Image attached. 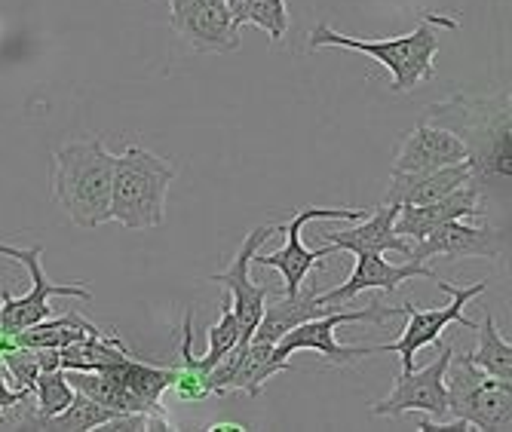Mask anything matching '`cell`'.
<instances>
[{
  "label": "cell",
  "instance_id": "cell-18",
  "mask_svg": "<svg viewBox=\"0 0 512 432\" xmlns=\"http://www.w3.org/2000/svg\"><path fill=\"white\" fill-rule=\"evenodd\" d=\"M467 181H473L470 160H460V163H451L442 169H427V172H393L384 203H396V206L436 203Z\"/></svg>",
  "mask_w": 512,
  "mask_h": 432
},
{
  "label": "cell",
  "instance_id": "cell-27",
  "mask_svg": "<svg viewBox=\"0 0 512 432\" xmlns=\"http://www.w3.org/2000/svg\"><path fill=\"white\" fill-rule=\"evenodd\" d=\"M7 368H4V362H0V426L7 423V411H13V408H19L22 402H28V399H34V393L31 390H13V387H7Z\"/></svg>",
  "mask_w": 512,
  "mask_h": 432
},
{
  "label": "cell",
  "instance_id": "cell-1",
  "mask_svg": "<svg viewBox=\"0 0 512 432\" xmlns=\"http://www.w3.org/2000/svg\"><path fill=\"white\" fill-rule=\"evenodd\" d=\"M427 123H448L451 132L467 144L473 181L485 190L494 181H509V95L473 99L454 95L427 111Z\"/></svg>",
  "mask_w": 512,
  "mask_h": 432
},
{
  "label": "cell",
  "instance_id": "cell-5",
  "mask_svg": "<svg viewBox=\"0 0 512 432\" xmlns=\"http://www.w3.org/2000/svg\"><path fill=\"white\" fill-rule=\"evenodd\" d=\"M448 390V417L467 420L482 432H509L512 429V383L503 377L485 374L470 356L451 353L445 368Z\"/></svg>",
  "mask_w": 512,
  "mask_h": 432
},
{
  "label": "cell",
  "instance_id": "cell-2",
  "mask_svg": "<svg viewBox=\"0 0 512 432\" xmlns=\"http://www.w3.org/2000/svg\"><path fill=\"white\" fill-rule=\"evenodd\" d=\"M111 178L114 154L102 138L71 141L53 154V200L83 230L111 221Z\"/></svg>",
  "mask_w": 512,
  "mask_h": 432
},
{
  "label": "cell",
  "instance_id": "cell-16",
  "mask_svg": "<svg viewBox=\"0 0 512 432\" xmlns=\"http://www.w3.org/2000/svg\"><path fill=\"white\" fill-rule=\"evenodd\" d=\"M470 151L451 129L433 126V123H417L399 144V154L393 163V172H427L442 169L451 163L467 160Z\"/></svg>",
  "mask_w": 512,
  "mask_h": 432
},
{
  "label": "cell",
  "instance_id": "cell-24",
  "mask_svg": "<svg viewBox=\"0 0 512 432\" xmlns=\"http://www.w3.org/2000/svg\"><path fill=\"white\" fill-rule=\"evenodd\" d=\"M31 393L37 396V408H34V417L25 426H31L34 420H46V417L65 411L77 390L71 387V380L65 377V371L56 368V371H40Z\"/></svg>",
  "mask_w": 512,
  "mask_h": 432
},
{
  "label": "cell",
  "instance_id": "cell-11",
  "mask_svg": "<svg viewBox=\"0 0 512 432\" xmlns=\"http://www.w3.org/2000/svg\"><path fill=\"white\" fill-rule=\"evenodd\" d=\"M279 227L276 224H264V227H255L246 239L243 246L237 249V255L230 258V264L221 270V273H212L209 282H218V285H227L230 295H234V310L237 322H240V341H252V334L264 316V307H267V288L264 285H255L249 270H252V258L255 252L267 243V239L276 233Z\"/></svg>",
  "mask_w": 512,
  "mask_h": 432
},
{
  "label": "cell",
  "instance_id": "cell-15",
  "mask_svg": "<svg viewBox=\"0 0 512 432\" xmlns=\"http://www.w3.org/2000/svg\"><path fill=\"white\" fill-rule=\"evenodd\" d=\"M485 209V190L476 181L460 184L457 190H451L448 197L436 200V203H424V206H399L393 230L405 239H421L442 221H454V218H482Z\"/></svg>",
  "mask_w": 512,
  "mask_h": 432
},
{
  "label": "cell",
  "instance_id": "cell-3",
  "mask_svg": "<svg viewBox=\"0 0 512 432\" xmlns=\"http://www.w3.org/2000/svg\"><path fill=\"white\" fill-rule=\"evenodd\" d=\"M436 28H457L454 19H442L427 13L411 34L402 37H387V40H362V37H350L335 31L332 25L319 22L310 34H307V50L316 53L322 46H344V50H356L368 59H375L378 65H384L393 77V89L396 92H411L421 80H430L436 74V53H439V34Z\"/></svg>",
  "mask_w": 512,
  "mask_h": 432
},
{
  "label": "cell",
  "instance_id": "cell-19",
  "mask_svg": "<svg viewBox=\"0 0 512 432\" xmlns=\"http://www.w3.org/2000/svg\"><path fill=\"white\" fill-rule=\"evenodd\" d=\"M325 313H332V307H325L316 301V292L310 288H298L295 295H283L273 307H264V316L252 334V341H264V344H276L286 331H292L295 325L307 322V319H319Z\"/></svg>",
  "mask_w": 512,
  "mask_h": 432
},
{
  "label": "cell",
  "instance_id": "cell-9",
  "mask_svg": "<svg viewBox=\"0 0 512 432\" xmlns=\"http://www.w3.org/2000/svg\"><path fill=\"white\" fill-rule=\"evenodd\" d=\"M319 218H335V221H362L365 212L362 209H344V206H304L292 215V221L279 224V233H286V246L273 252V255H258L252 258V264H261V267H273L283 273V295H295L298 288L304 285L307 273L322 261V258H332L338 255L335 246H322V249H304L301 243V230L307 221H319Z\"/></svg>",
  "mask_w": 512,
  "mask_h": 432
},
{
  "label": "cell",
  "instance_id": "cell-6",
  "mask_svg": "<svg viewBox=\"0 0 512 432\" xmlns=\"http://www.w3.org/2000/svg\"><path fill=\"white\" fill-rule=\"evenodd\" d=\"M393 316H402V307L368 304L362 310H332V313H325L319 319H307V322L295 325L273 347L283 359H289L298 350H316L329 365H338V368L341 365H356L365 356H378V347H344V344H338L335 331L341 325H350V322H378V325H384Z\"/></svg>",
  "mask_w": 512,
  "mask_h": 432
},
{
  "label": "cell",
  "instance_id": "cell-10",
  "mask_svg": "<svg viewBox=\"0 0 512 432\" xmlns=\"http://www.w3.org/2000/svg\"><path fill=\"white\" fill-rule=\"evenodd\" d=\"M439 344V359L430 362L421 371H402L393 383V393L381 402H375L371 414L378 417H402L408 411H421L433 420H445L448 417V390H445V368L451 362L454 347L445 344L442 338Z\"/></svg>",
  "mask_w": 512,
  "mask_h": 432
},
{
  "label": "cell",
  "instance_id": "cell-12",
  "mask_svg": "<svg viewBox=\"0 0 512 432\" xmlns=\"http://www.w3.org/2000/svg\"><path fill=\"white\" fill-rule=\"evenodd\" d=\"M172 25L178 37L197 53H234L240 50V28L234 25L224 0H188L172 7Z\"/></svg>",
  "mask_w": 512,
  "mask_h": 432
},
{
  "label": "cell",
  "instance_id": "cell-25",
  "mask_svg": "<svg viewBox=\"0 0 512 432\" xmlns=\"http://www.w3.org/2000/svg\"><path fill=\"white\" fill-rule=\"evenodd\" d=\"M240 344V322H237V316H234V310H230V301H224V307H221V319L209 328V350H206V356L203 359H197V368H200V374L206 377L230 350H234Z\"/></svg>",
  "mask_w": 512,
  "mask_h": 432
},
{
  "label": "cell",
  "instance_id": "cell-23",
  "mask_svg": "<svg viewBox=\"0 0 512 432\" xmlns=\"http://www.w3.org/2000/svg\"><path fill=\"white\" fill-rule=\"evenodd\" d=\"M476 331H479V350L470 353V359H473L485 374L509 380V377H512V347H509L506 338H500L494 316L485 313V319L476 325Z\"/></svg>",
  "mask_w": 512,
  "mask_h": 432
},
{
  "label": "cell",
  "instance_id": "cell-26",
  "mask_svg": "<svg viewBox=\"0 0 512 432\" xmlns=\"http://www.w3.org/2000/svg\"><path fill=\"white\" fill-rule=\"evenodd\" d=\"M252 22L270 34L273 43H279L289 31V13H286V0H249L243 25Z\"/></svg>",
  "mask_w": 512,
  "mask_h": 432
},
{
  "label": "cell",
  "instance_id": "cell-21",
  "mask_svg": "<svg viewBox=\"0 0 512 432\" xmlns=\"http://www.w3.org/2000/svg\"><path fill=\"white\" fill-rule=\"evenodd\" d=\"M62 353V371H105L129 356L117 334H89V338L68 344Z\"/></svg>",
  "mask_w": 512,
  "mask_h": 432
},
{
  "label": "cell",
  "instance_id": "cell-14",
  "mask_svg": "<svg viewBox=\"0 0 512 432\" xmlns=\"http://www.w3.org/2000/svg\"><path fill=\"white\" fill-rule=\"evenodd\" d=\"M408 279H436V273L427 264H417V261L390 264L384 261V255H356V267L350 279L335 285L332 292L316 295V301L332 310H344V304H350L362 292H396Z\"/></svg>",
  "mask_w": 512,
  "mask_h": 432
},
{
  "label": "cell",
  "instance_id": "cell-20",
  "mask_svg": "<svg viewBox=\"0 0 512 432\" xmlns=\"http://www.w3.org/2000/svg\"><path fill=\"white\" fill-rule=\"evenodd\" d=\"M89 334H105L99 325H92L89 319H83L80 313H65V316H46L43 322H34L31 328L19 331L16 338H10L13 344H25V347H50V350H62L68 344H77Z\"/></svg>",
  "mask_w": 512,
  "mask_h": 432
},
{
  "label": "cell",
  "instance_id": "cell-22",
  "mask_svg": "<svg viewBox=\"0 0 512 432\" xmlns=\"http://www.w3.org/2000/svg\"><path fill=\"white\" fill-rule=\"evenodd\" d=\"M117 417V411L99 405L96 399H89L83 393H74V399L68 402L65 411L46 417V420H34V429H62V432H89V429H102L105 423H111Z\"/></svg>",
  "mask_w": 512,
  "mask_h": 432
},
{
  "label": "cell",
  "instance_id": "cell-17",
  "mask_svg": "<svg viewBox=\"0 0 512 432\" xmlns=\"http://www.w3.org/2000/svg\"><path fill=\"white\" fill-rule=\"evenodd\" d=\"M399 206L396 203H381L375 209V215H368L362 224L353 221L350 230H332L329 246H335L338 252H353V255H387V252H399L405 261L411 258V243L405 236H399L393 230Z\"/></svg>",
  "mask_w": 512,
  "mask_h": 432
},
{
  "label": "cell",
  "instance_id": "cell-8",
  "mask_svg": "<svg viewBox=\"0 0 512 432\" xmlns=\"http://www.w3.org/2000/svg\"><path fill=\"white\" fill-rule=\"evenodd\" d=\"M485 288H488V282H476V285H470V288H460V285H454V282H439V292L451 295V304L442 307V310H421L417 304L405 301V304H402V313L408 316V325L402 328L399 341L378 347V353H399L402 371H411V368H414L417 350H424V347L436 344V341L442 338V334H445L448 325L457 322V325H463V328L476 331V319H467L463 307H467L476 295H482Z\"/></svg>",
  "mask_w": 512,
  "mask_h": 432
},
{
  "label": "cell",
  "instance_id": "cell-4",
  "mask_svg": "<svg viewBox=\"0 0 512 432\" xmlns=\"http://www.w3.org/2000/svg\"><path fill=\"white\" fill-rule=\"evenodd\" d=\"M175 169L148 148H129L114 157L111 178V221L129 230H151L166 221V194Z\"/></svg>",
  "mask_w": 512,
  "mask_h": 432
},
{
  "label": "cell",
  "instance_id": "cell-28",
  "mask_svg": "<svg viewBox=\"0 0 512 432\" xmlns=\"http://www.w3.org/2000/svg\"><path fill=\"white\" fill-rule=\"evenodd\" d=\"M166 4H169V10H172V7H181V4H188V0H166Z\"/></svg>",
  "mask_w": 512,
  "mask_h": 432
},
{
  "label": "cell",
  "instance_id": "cell-29",
  "mask_svg": "<svg viewBox=\"0 0 512 432\" xmlns=\"http://www.w3.org/2000/svg\"><path fill=\"white\" fill-rule=\"evenodd\" d=\"M0 295H4V292H0Z\"/></svg>",
  "mask_w": 512,
  "mask_h": 432
},
{
  "label": "cell",
  "instance_id": "cell-7",
  "mask_svg": "<svg viewBox=\"0 0 512 432\" xmlns=\"http://www.w3.org/2000/svg\"><path fill=\"white\" fill-rule=\"evenodd\" d=\"M0 255L25 264L28 267V276H31L28 295H22V298H13L10 292L0 295V334H4V338H16L19 331L31 328L34 322H43L46 316H53V310H50V301L53 298L92 301V292H89L83 282L80 285H68V282H50V279H46L43 264H40L43 246L19 249V246L0 243Z\"/></svg>",
  "mask_w": 512,
  "mask_h": 432
},
{
  "label": "cell",
  "instance_id": "cell-13",
  "mask_svg": "<svg viewBox=\"0 0 512 432\" xmlns=\"http://www.w3.org/2000/svg\"><path fill=\"white\" fill-rule=\"evenodd\" d=\"M506 249V236L497 227H476L467 224V218H454V221H442L436 224L421 243L411 246V258L424 264L427 258L445 255L451 261L460 258H500Z\"/></svg>",
  "mask_w": 512,
  "mask_h": 432
}]
</instances>
